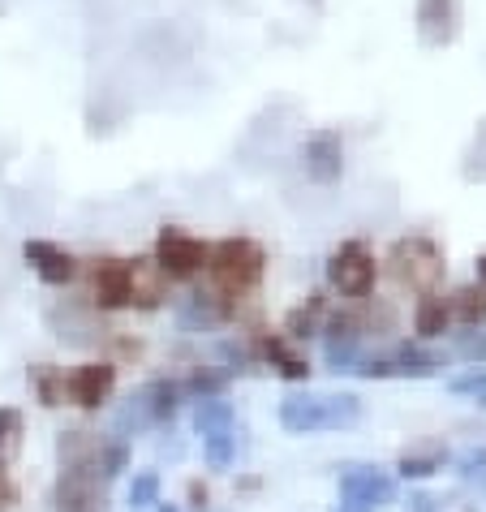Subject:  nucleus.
<instances>
[{"label":"nucleus","mask_w":486,"mask_h":512,"mask_svg":"<svg viewBox=\"0 0 486 512\" xmlns=\"http://www.w3.org/2000/svg\"><path fill=\"white\" fill-rule=\"evenodd\" d=\"M263 267H267V254L259 241H250V237H224L207 250L211 293H216L220 302H233V297L250 293L254 284L263 280Z\"/></svg>","instance_id":"f257e3e1"},{"label":"nucleus","mask_w":486,"mask_h":512,"mask_svg":"<svg viewBox=\"0 0 486 512\" xmlns=\"http://www.w3.org/2000/svg\"><path fill=\"white\" fill-rule=\"evenodd\" d=\"M362 418V401L353 392L340 396H319V392H293L280 405V422L293 435H314V431H340Z\"/></svg>","instance_id":"f03ea898"},{"label":"nucleus","mask_w":486,"mask_h":512,"mask_svg":"<svg viewBox=\"0 0 486 512\" xmlns=\"http://www.w3.org/2000/svg\"><path fill=\"white\" fill-rule=\"evenodd\" d=\"M392 276L413 293H435V284L443 280V250L431 237H400L392 246Z\"/></svg>","instance_id":"7ed1b4c3"},{"label":"nucleus","mask_w":486,"mask_h":512,"mask_svg":"<svg viewBox=\"0 0 486 512\" xmlns=\"http://www.w3.org/2000/svg\"><path fill=\"white\" fill-rule=\"evenodd\" d=\"M207 241H198L194 233L185 229H164L155 237V263H160V272L168 280H190L207 267Z\"/></svg>","instance_id":"20e7f679"},{"label":"nucleus","mask_w":486,"mask_h":512,"mask_svg":"<svg viewBox=\"0 0 486 512\" xmlns=\"http://www.w3.org/2000/svg\"><path fill=\"white\" fill-rule=\"evenodd\" d=\"M327 280L345 297H366L375 289V254H370L362 241H345V246L332 254V263H327Z\"/></svg>","instance_id":"39448f33"},{"label":"nucleus","mask_w":486,"mask_h":512,"mask_svg":"<svg viewBox=\"0 0 486 512\" xmlns=\"http://www.w3.org/2000/svg\"><path fill=\"white\" fill-rule=\"evenodd\" d=\"M413 26L426 48H448L461 35V0H418Z\"/></svg>","instance_id":"423d86ee"},{"label":"nucleus","mask_w":486,"mask_h":512,"mask_svg":"<svg viewBox=\"0 0 486 512\" xmlns=\"http://www.w3.org/2000/svg\"><path fill=\"white\" fill-rule=\"evenodd\" d=\"M302 168L310 181H319V186H332L345 173V138L336 130H314L302 147Z\"/></svg>","instance_id":"0eeeda50"},{"label":"nucleus","mask_w":486,"mask_h":512,"mask_svg":"<svg viewBox=\"0 0 486 512\" xmlns=\"http://www.w3.org/2000/svg\"><path fill=\"white\" fill-rule=\"evenodd\" d=\"M112 388H117V366L112 362H87L65 375V401L82 409H99L112 396Z\"/></svg>","instance_id":"6e6552de"},{"label":"nucleus","mask_w":486,"mask_h":512,"mask_svg":"<svg viewBox=\"0 0 486 512\" xmlns=\"http://www.w3.org/2000/svg\"><path fill=\"white\" fill-rule=\"evenodd\" d=\"M22 259L31 263V272L44 280V284H69L78 276V259L69 254L65 246H56L48 237H31L22 246Z\"/></svg>","instance_id":"1a4fd4ad"},{"label":"nucleus","mask_w":486,"mask_h":512,"mask_svg":"<svg viewBox=\"0 0 486 512\" xmlns=\"http://www.w3.org/2000/svg\"><path fill=\"white\" fill-rule=\"evenodd\" d=\"M91 293L99 310L130 306V259H95L91 263Z\"/></svg>","instance_id":"9d476101"},{"label":"nucleus","mask_w":486,"mask_h":512,"mask_svg":"<svg viewBox=\"0 0 486 512\" xmlns=\"http://www.w3.org/2000/svg\"><path fill=\"white\" fill-rule=\"evenodd\" d=\"M99 495V469L95 461L61 465V482H56V508L61 512H91Z\"/></svg>","instance_id":"9b49d317"},{"label":"nucleus","mask_w":486,"mask_h":512,"mask_svg":"<svg viewBox=\"0 0 486 512\" xmlns=\"http://www.w3.org/2000/svg\"><path fill=\"white\" fill-rule=\"evenodd\" d=\"M340 495H357V500H366L370 508H379L396 495V482L375 465H349L345 474H340Z\"/></svg>","instance_id":"f8f14e48"},{"label":"nucleus","mask_w":486,"mask_h":512,"mask_svg":"<svg viewBox=\"0 0 486 512\" xmlns=\"http://www.w3.org/2000/svg\"><path fill=\"white\" fill-rule=\"evenodd\" d=\"M164 297H168V276L160 272V263L134 259L130 263V306L155 310V306H164Z\"/></svg>","instance_id":"ddd939ff"},{"label":"nucleus","mask_w":486,"mask_h":512,"mask_svg":"<svg viewBox=\"0 0 486 512\" xmlns=\"http://www.w3.org/2000/svg\"><path fill=\"white\" fill-rule=\"evenodd\" d=\"M327 366L336 375H345L357 366V323L353 319H336L327 327Z\"/></svg>","instance_id":"4468645a"},{"label":"nucleus","mask_w":486,"mask_h":512,"mask_svg":"<svg viewBox=\"0 0 486 512\" xmlns=\"http://www.w3.org/2000/svg\"><path fill=\"white\" fill-rule=\"evenodd\" d=\"M233 405L224 396H198L194 405V431L198 435H216V431H233Z\"/></svg>","instance_id":"2eb2a0df"},{"label":"nucleus","mask_w":486,"mask_h":512,"mask_svg":"<svg viewBox=\"0 0 486 512\" xmlns=\"http://www.w3.org/2000/svg\"><path fill=\"white\" fill-rule=\"evenodd\" d=\"M259 349H263V358L276 366L284 379H306L310 366L302 362V353H293V349H289V340H284V336H276V332H271V336H259Z\"/></svg>","instance_id":"dca6fc26"},{"label":"nucleus","mask_w":486,"mask_h":512,"mask_svg":"<svg viewBox=\"0 0 486 512\" xmlns=\"http://www.w3.org/2000/svg\"><path fill=\"white\" fill-rule=\"evenodd\" d=\"M448 319H452L448 302H443V297H435V293H426L422 302H418V310H413V332H418L422 340L443 336V327H448Z\"/></svg>","instance_id":"f3484780"},{"label":"nucleus","mask_w":486,"mask_h":512,"mask_svg":"<svg viewBox=\"0 0 486 512\" xmlns=\"http://www.w3.org/2000/svg\"><path fill=\"white\" fill-rule=\"evenodd\" d=\"M31 388H35V396H39V405H48V409H56V405H65V371H56V366H31Z\"/></svg>","instance_id":"a211bd4d"},{"label":"nucleus","mask_w":486,"mask_h":512,"mask_svg":"<svg viewBox=\"0 0 486 512\" xmlns=\"http://www.w3.org/2000/svg\"><path fill=\"white\" fill-rule=\"evenodd\" d=\"M22 452V414L18 409H0V465H9Z\"/></svg>","instance_id":"6ab92c4d"},{"label":"nucleus","mask_w":486,"mask_h":512,"mask_svg":"<svg viewBox=\"0 0 486 512\" xmlns=\"http://www.w3.org/2000/svg\"><path fill=\"white\" fill-rule=\"evenodd\" d=\"M203 457L211 469H228L237 461V435L233 431H216V435H203Z\"/></svg>","instance_id":"aec40b11"},{"label":"nucleus","mask_w":486,"mask_h":512,"mask_svg":"<svg viewBox=\"0 0 486 512\" xmlns=\"http://www.w3.org/2000/svg\"><path fill=\"white\" fill-rule=\"evenodd\" d=\"M452 315L461 319V323H469V327H478V323H486V293L482 289H461L452 297Z\"/></svg>","instance_id":"412c9836"},{"label":"nucleus","mask_w":486,"mask_h":512,"mask_svg":"<svg viewBox=\"0 0 486 512\" xmlns=\"http://www.w3.org/2000/svg\"><path fill=\"white\" fill-rule=\"evenodd\" d=\"M388 366H392V375L426 379V375H435L439 358H431V353H418V349H400V353H396V362H388Z\"/></svg>","instance_id":"4be33fe9"},{"label":"nucleus","mask_w":486,"mask_h":512,"mask_svg":"<svg viewBox=\"0 0 486 512\" xmlns=\"http://www.w3.org/2000/svg\"><path fill=\"white\" fill-rule=\"evenodd\" d=\"M130 504L134 508H155V504H160V474H155V469H142V474H134Z\"/></svg>","instance_id":"5701e85b"},{"label":"nucleus","mask_w":486,"mask_h":512,"mask_svg":"<svg viewBox=\"0 0 486 512\" xmlns=\"http://www.w3.org/2000/svg\"><path fill=\"white\" fill-rule=\"evenodd\" d=\"M465 177L469 181H486V121L478 125L474 147H469V155H465Z\"/></svg>","instance_id":"b1692460"},{"label":"nucleus","mask_w":486,"mask_h":512,"mask_svg":"<svg viewBox=\"0 0 486 512\" xmlns=\"http://www.w3.org/2000/svg\"><path fill=\"white\" fill-rule=\"evenodd\" d=\"M448 388L456 396H474L478 405H486V366H478V371H469V375H456Z\"/></svg>","instance_id":"393cba45"},{"label":"nucleus","mask_w":486,"mask_h":512,"mask_svg":"<svg viewBox=\"0 0 486 512\" xmlns=\"http://www.w3.org/2000/svg\"><path fill=\"white\" fill-rule=\"evenodd\" d=\"M439 465H443V457H405L400 461V474L405 478H426V474H435Z\"/></svg>","instance_id":"a878e982"},{"label":"nucleus","mask_w":486,"mask_h":512,"mask_svg":"<svg viewBox=\"0 0 486 512\" xmlns=\"http://www.w3.org/2000/svg\"><path fill=\"white\" fill-rule=\"evenodd\" d=\"M456 353L469 362H486V332H474V336H461L456 340Z\"/></svg>","instance_id":"bb28decb"},{"label":"nucleus","mask_w":486,"mask_h":512,"mask_svg":"<svg viewBox=\"0 0 486 512\" xmlns=\"http://www.w3.org/2000/svg\"><path fill=\"white\" fill-rule=\"evenodd\" d=\"M13 504H18V482H13L9 469L0 465V512H13Z\"/></svg>","instance_id":"cd10ccee"},{"label":"nucleus","mask_w":486,"mask_h":512,"mask_svg":"<svg viewBox=\"0 0 486 512\" xmlns=\"http://www.w3.org/2000/svg\"><path fill=\"white\" fill-rule=\"evenodd\" d=\"M336 512H375V508H370L366 500H357V495H345V500L336 504Z\"/></svg>","instance_id":"c85d7f7f"},{"label":"nucleus","mask_w":486,"mask_h":512,"mask_svg":"<svg viewBox=\"0 0 486 512\" xmlns=\"http://www.w3.org/2000/svg\"><path fill=\"white\" fill-rule=\"evenodd\" d=\"M413 512H435V500H431V495H413Z\"/></svg>","instance_id":"c756f323"},{"label":"nucleus","mask_w":486,"mask_h":512,"mask_svg":"<svg viewBox=\"0 0 486 512\" xmlns=\"http://www.w3.org/2000/svg\"><path fill=\"white\" fill-rule=\"evenodd\" d=\"M478 276H482V284H486V259H482V263H478Z\"/></svg>","instance_id":"7c9ffc66"},{"label":"nucleus","mask_w":486,"mask_h":512,"mask_svg":"<svg viewBox=\"0 0 486 512\" xmlns=\"http://www.w3.org/2000/svg\"><path fill=\"white\" fill-rule=\"evenodd\" d=\"M160 512H177V508L173 504H160Z\"/></svg>","instance_id":"2f4dec72"}]
</instances>
